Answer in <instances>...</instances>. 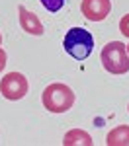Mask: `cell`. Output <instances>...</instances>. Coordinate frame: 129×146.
Wrapping results in <instances>:
<instances>
[{
  "instance_id": "cell-1",
  "label": "cell",
  "mask_w": 129,
  "mask_h": 146,
  "mask_svg": "<svg viewBox=\"0 0 129 146\" xmlns=\"http://www.w3.org/2000/svg\"><path fill=\"white\" fill-rule=\"evenodd\" d=\"M41 101L43 107L51 113H67L74 105V92L70 90L67 84H49L43 94H41Z\"/></svg>"
},
{
  "instance_id": "cell-2",
  "label": "cell",
  "mask_w": 129,
  "mask_h": 146,
  "mask_svg": "<svg viewBox=\"0 0 129 146\" xmlns=\"http://www.w3.org/2000/svg\"><path fill=\"white\" fill-rule=\"evenodd\" d=\"M63 47L72 58L84 60V58H88L92 55L94 37L84 27H70L67 31V35H65V39H63Z\"/></svg>"
},
{
  "instance_id": "cell-3",
  "label": "cell",
  "mask_w": 129,
  "mask_h": 146,
  "mask_svg": "<svg viewBox=\"0 0 129 146\" xmlns=\"http://www.w3.org/2000/svg\"><path fill=\"white\" fill-rule=\"evenodd\" d=\"M102 64L110 74H125L129 72V55L127 45L121 41H112L102 49Z\"/></svg>"
},
{
  "instance_id": "cell-4",
  "label": "cell",
  "mask_w": 129,
  "mask_h": 146,
  "mask_svg": "<svg viewBox=\"0 0 129 146\" xmlns=\"http://www.w3.org/2000/svg\"><path fill=\"white\" fill-rule=\"evenodd\" d=\"M0 92L6 100L18 101L27 94V80L20 72H8L0 80Z\"/></svg>"
},
{
  "instance_id": "cell-5",
  "label": "cell",
  "mask_w": 129,
  "mask_h": 146,
  "mask_svg": "<svg viewBox=\"0 0 129 146\" xmlns=\"http://www.w3.org/2000/svg\"><path fill=\"white\" fill-rule=\"evenodd\" d=\"M80 12L90 22H102L112 12V0H82Z\"/></svg>"
},
{
  "instance_id": "cell-6",
  "label": "cell",
  "mask_w": 129,
  "mask_h": 146,
  "mask_svg": "<svg viewBox=\"0 0 129 146\" xmlns=\"http://www.w3.org/2000/svg\"><path fill=\"white\" fill-rule=\"evenodd\" d=\"M18 16H20V25H22V29L25 33L35 35V37L43 35V23L39 22V18L35 16L33 12L25 10L22 4H20L18 6Z\"/></svg>"
},
{
  "instance_id": "cell-7",
  "label": "cell",
  "mask_w": 129,
  "mask_h": 146,
  "mask_svg": "<svg viewBox=\"0 0 129 146\" xmlns=\"http://www.w3.org/2000/svg\"><path fill=\"white\" fill-rule=\"evenodd\" d=\"M108 146H129V125H119L106 136Z\"/></svg>"
},
{
  "instance_id": "cell-8",
  "label": "cell",
  "mask_w": 129,
  "mask_h": 146,
  "mask_svg": "<svg viewBox=\"0 0 129 146\" xmlns=\"http://www.w3.org/2000/svg\"><path fill=\"white\" fill-rule=\"evenodd\" d=\"M63 144L65 146H92L94 140L92 136L88 135L86 131H80V129H72V131H69L67 135H65V138H63Z\"/></svg>"
},
{
  "instance_id": "cell-9",
  "label": "cell",
  "mask_w": 129,
  "mask_h": 146,
  "mask_svg": "<svg viewBox=\"0 0 129 146\" xmlns=\"http://www.w3.org/2000/svg\"><path fill=\"white\" fill-rule=\"evenodd\" d=\"M41 4H43V8L49 10V12H59L63 8L65 0H41Z\"/></svg>"
},
{
  "instance_id": "cell-10",
  "label": "cell",
  "mask_w": 129,
  "mask_h": 146,
  "mask_svg": "<svg viewBox=\"0 0 129 146\" xmlns=\"http://www.w3.org/2000/svg\"><path fill=\"white\" fill-rule=\"evenodd\" d=\"M119 31L125 35V37H129V14H125V16L119 20Z\"/></svg>"
},
{
  "instance_id": "cell-11",
  "label": "cell",
  "mask_w": 129,
  "mask_h": 146,
  "mask_svg": "<svg viewBox=\"0 0 129 146\" xmlns=\"http://www.w3.org/2000/svg\"><path fill=\"white\" fill-rule=\"evenodd\" d=\"M4 66H6V51L0 47V72L4 70Z\"/></svg>"
},
{
  "instance_id": "cell-12",
  "label": "cell",
  "mask_w": 129,
  "mask_h": 146,
  "mask_svg": "<svg viewBox=\"0 0 129 146\" xmlns=\"http://www.w3.org/2000/svg\"><path fill=\"white\" fill-rule=\"evenodd\" d=\"M0 47H2V33H0Z\"/></svg>"
},
{
  "instance_id": "cell-13",
  "label": "cell",
  "mask_w": 129,
  "mask_h": 146,
  "mask_svg": "<svg viewBox=\"0 0 129 146\" xmlns=\"http://www.w3.org/2000/svg\"><path fill=\"white\" fill-rule=\"evenodd\" d=\"M127 55H129V45H127Z\"/></svg>"
},
{
  "instance_id": "cell-14",
  "label": "cell",
  "mask_w": 129,
  "mask_h": 146,
  "mask_svg": "<svg viewBox=\"0 0 129 146\" xmlns=\"http://www.w3.org/2000/svg\"><path fill=\"white\" fill-rule=\"evenodd\" d=\"M127 109H129V107H127Z\"/></svg>"
}]
</instances>
